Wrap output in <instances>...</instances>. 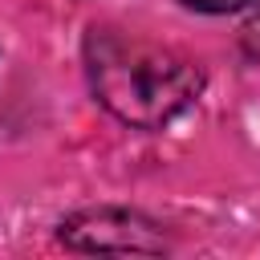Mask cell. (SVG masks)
I'll return each mask as SVG.
<instances>
[{"label":"cell","instance_id":"cell-1","mask_svg":"<svg viewBox=\"0 0 260 260\" xmlns=\"http://www.w3.org/2000/svg\"><path fill=\"white\" fill-rule=\"evenodd\" d=\"M85 73L93 98L138 130L167 126L203 89V69L187 53L126 28H89Z\"/></svg>","mask_w":260,"mask_h":260},{"label":"cell","instance_id":"cell-2","mask_svg":"<svg viewBox=\"0 0 260 260\" xmlns=\"http://www.w3.org/2000/svg\"><path fill=\"white\" fill-rule=\"evenodd\" d=\"M61 244L73 252H162L167 240L158 228L126 207H98L69 215L61 223Z\"/></svg>","mask_w":260,"mask_h":260},{"label":"cell","instance_id":"cell-3","mask_svg":"<svg viewBox=\"0 0 260 260\" xmlns=\"http://www.w3.org/2000/svg\"><path fill=\"white\" fill-rule=\"evenodd\" d=\"M187 8H195V12H211V16H219V12H240V8H248V4H256V0H183Z\"/></svg>","mask_w":260,"mask_h":260}]
</instances>
